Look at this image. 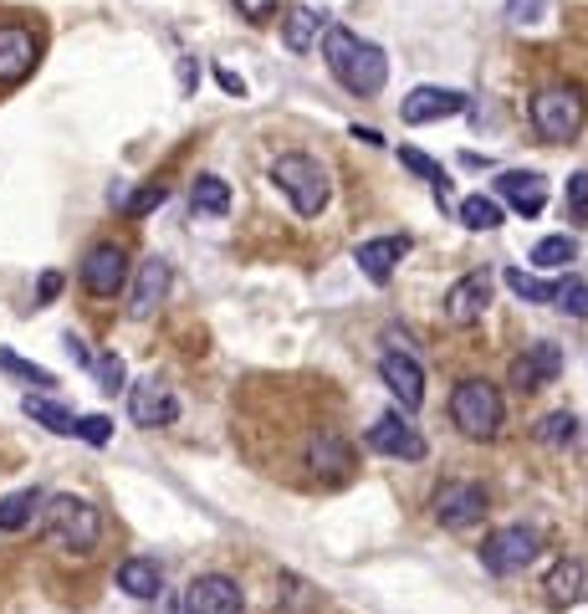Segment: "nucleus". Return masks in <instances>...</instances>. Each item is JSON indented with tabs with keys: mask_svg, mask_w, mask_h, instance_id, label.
I'll list each match as a JSON object with an SVG mask.
<instances>
[{
	"mask_svg": "<svg viewBox=\"0 0 588 614\" xmlns=\"http://www.w3.org/2000/svg\"><path fill=\"white\" fill-rule=\"evenodd\" d=\"M323 62L353 98H379L384 82H389V62H384V52L374 42H358L348 26H328Z\"/></svg>",
	"mask_w": 588,
	"mask_h": 614,
	"instance_id": "f257e3e1",
	"label": "nucleus"
},
{
	"mask_svg": "<svg viewBox=\"0 0 588 614\" xmlns=\"http://www.w3.org/2000/svg\"><path fill=\"white\" fill-rule=\"evenodd\" d=\"M42 533L57 543L62 554H92L103 543V512L82 502V496L62 492L42 502Z\"/></svg>",
	"mask_w": 588,
	"mask_h": 614,
	"instance_id": "f03ea898",
	"label": "nucleus"
},
{
	"mask_svg": "<svg viewBox=\"0 0 588 614\" xmlns=\"http://www.w3.org/2000/svg\"><path fill=\"white\" fill-rule=\"evenodd\" d=\"M271 185H277L281 196L292 200V210L302 221L312 215H323L328 210V196H333V185H328V169L312 159V154H281L277 165H271Z\"/></svg>",
	"mask_w": 588,
	"mask_h": 614,
	"instance_id": "7ed1b4c3",
	"label": "nucleus"
},
{
	"mask_svg": "<svg viewBox=\"0 0 588 614\" xmlns=\"http://www.w3.org/2000/svg\"><path fill=\"white\" fill-rule=\"evenodd\" d=\"M584 119H588V103H584V88H574V82H553V88H543L532 98V129L547 144H574L584 134Z\"/></svg>",
	"mask_w": 588,
	"mask_h": 614,
	"instance_id": "20e7f679",
	"label": "nucleus"
},
{
	"mask_svg": "<svg viewBox=\"0 0 588 614\" xmlns=\"http://www.w3.org/2000/svg\"><path fill=\"white\" fill-rule=\"evenodd\" d=\"M507 405H501V390L486 384V379H461L456 394H451V425L470 440H497Z\"/></svg>",
	"mask_w": 588,
	"mask_h": 614,
	"instance_id": "39448f33",
	"label": "nucleus"
},
{
	"mask_svg": "<svg viewBox=\"0 0 588 614\" xmlns=\"http://www.w3.org/2000/svg\"><path fill=\"white\" fill-rule=\"evenodd\" d=\"M537 554H543V538H537L532 527H522V523L497 527V533L481 543V563H486V573H497V579H507V573H522Z\"/></svg>",
	"mask_w": 588,
	"mask_h": 614,
	"instance_id": "423d86ee",
	"label": "nucleus"
},
{
	"mask_svg": "<svg viewBox=\"0 0 588 614\" xmlns=\"http://www.w3.org/2000/svg\"><path fill=\"white\" fill-rule=\"evenodd\" d=\"M82 287H88L92 298H118L129 287V252L118 241H98L82 256Z\"/></svg>",
	"mask_w": 588,
	"mask_h": 614,
	"instance_id": "0eeeda50",
	"label": "nucleus"
},
{
	"mask_svg": "<svg viewBox=\"0 0 588 614\" xmlns=\"http://www.w3.org/2000/svg\"><path fill=\"white\" fill-rule=\"evenodd\" d=\"M368 446L379 450V456H389V461H425V456H430L425 435L414 431V425L399 415V410H389V415L374 420V431H368Z\"/></svg>",
	"mask_w": 588,
	"mask_h": 614,
	"instance_id": "6e6552de",
	"label": "nucleus"
},
{
	"mask_svg": "<svg viewBox=\"0 0 588 614\" xmlns=\"http://www.w3.org/2000/svg\"><path fill=\"white\" fill-rule=\"evenodd\" d=\"M430 512H435V523H441V527H470V523H481L486 487H476V481H445L441 492L430 496Z\"/></svg>",
	"mask_w": 588,
	"mask_h": 614,
	"instance_id": "1a4fd4ad",
	"label": "nucleus"
},
{
	"mask_svg": "<svg viewBox=\"0 0 588 614\" xmlns=\"http://www.w3.org/2000/svg\"><path fill=\"white\" fill-rule=\"evenodd\" d=\"M441 308H445V323H456V328L481 323V313L491 308V277H486V271H466L461 282H451Z\"/></svg>",
	"mask_w": 588,
	"mask_h": 614,
	"instance_id": "9d476101",
	"label": "nucleus"
},
{
	"mask_svg": "<svg viewBox=\"0 0 588 614\" xmlns=\"http://www.w3.org/2000/svg\"><path fill=\"white\" fill-rule=\"evenodd\" d=\"M241 584L225 579V573H200L190 589H185V614H241Z\"/></svg>",
	"mask_w": 588,
	"mask_h": 614,
	"instance_id": "9b49d317",
	"label": "nucleus"
},
{
	"mask_svg": "<svg viewBox=\"0 0 588 614\" xmlns=\"http://www.w3.org/2000/svg\"><path fill=\"white\" fill-rule=\"evenodd\" d=\"M308 471H318V477H328V481H339V477H348L353 471V446H348V435L343 431H333V425H323V431H312L308 435Z\"/></svg>",
	"mask_w": 588,
	"mask_h": 614,
	"instance_id": "f8f14e48",
	"label": "nucleus"
},
{
	"mask_svg": "<svg viewBox=\"0 0 588 614\" xmlns=\"http://www.w3.org/2000/svg\"><path fill=\"white\" fill-rule=\"evenodd\" d=\"M466 92H456V88H414L404 103H399V119L404 123H441V119H456V113H466Z\"/></svg>",
	"mask_w": 588,
	"mask_h": 614,
	"instance_id": "ddd939ff",
	"label": "nucleus"
},
{
	"mask_svg": "<svg viewBox=\"0 0 588 614\" xmlns=\"http://www.w3.org/2000/svg\"><path fill=\"white\" fill-rule=\"evenodd\" d=\"M497 200L532 221L547 210V180L537 169H507V175H497Z\"/></svg>",
	"mask_w": 588,
	"mask_h": 614,
	"instance_id": "4468645a",
	"label": "nucleus"
},
{
	"mask_svg": "<svg viewBox=\"0 0 588 614\" xmlns=\"http://www.w3.org/2000/svg\"><path fill=\"white\" fill-rule=\"evenodd\" d=\"M379 379H384V390L395 394L404 410L425 405V369H420L410 354H384V359H379Z\"/></svg>",
	"mask_w": 588,
	"mask_h": 614,
	"instance_id": "2eb2a0df",
	"label": "nucleus"
},
{
	"mask_svg": "<svg viewBox=\"0 0 588 614\" xmlns=\"http://www.w3.org/2000/svg\"><path fill=\"white\" fill-rule=\"evenodd\" d=\"M129 415H133V425H144V431H159V425H175L179 420V400H175V390L144 379V384L129 390Z\"/></svg>",
	"mask_w": 588,
	"mask_h": 614,
	"instance_id": "dca6fc26",
	"label": "nucleus"
},
{
	"mask_svg": "<svg viewBox=\"0 0 588 614\" xmlns=\"http://www.w3.org/2000/svg\"><path fill=\"white\" fill-rule=\"evenodd\" d=\"M410 256V236H374V241H358V252H353V261H358V271H364L374 287H384L389 277H395V267Z\"/></svg>",
	"mask_w": 588,
	"mask_h": 614,
	"instance_id": "f3484780",
	"label": "nucleus"
},
{
	"mask_svg": "<svg viewBox=\"0 0 588 614\" xmlns=\"http://www.w3.org/2000/svg\"><path fill=\"white\" fill-rule=\"evenodd\" d=\"M558 375H563V348L558 344H537V348H528V354L512 364V384L522 394H537L543 384H553Z\"/></svg>",
	"mask_w": 588,
	"mask_h": 614,
	"instance_id": "a211bd4d",
	"label": "nucleus"
},
{
	"mask_svg": "<svg viewBox=\"0 0 588 614\" xmlns=\"http://www.w3.org/2000/svg\"><path fill=\"white\" fill-rule=\"evenodd\" d=\"M36 67V36L26 26H0V88H15Z\"/></svg>",
	"mask_w": 588,
	"mask_h": 614,
	"instance_id": "6ab92c4d",
	"label": "nucleus"
},
{
	"mask_svg": "<svg viewBox=\"0 0 588 614\" xmlns=\"http://www.w3.org/2000/svg\"><path fill=\"white\" fill-rule=\"evenodd\" d=\"M169 282H175V277H169V267H164L159 256H148L144 267H138V277H133L129 313H133V317H148V313H154V308H159L164 298H169Z\"/></svg>",
	"mask_w": 588,
	"mask_h": 614,
	"instance_id": "aec40b11",
	"label": "nucleus"
},
{
	"mask_svg": "<svg viewBox=\"0 0 588 614\" xmlns=\"http://www.w3.org/2000/svg\"><path fill=\"white\" fill-rule=\"evenodd\" d=\"M543 594L553 604H578L588 600V563H578V558H563V563H553L543 579Z\"/></svg>",
	"mask_w": 588,
	"mask_h": 614,
	"instance_id": "412c9836",
	"label": "nucleus"
},
{
	"mask_svg": "<svg viewBox=\"0 0 588 614\" xmlns=\"http://www.w3.org/2000/svg\"><path fill=\"white\" fill-rule=\"evenodd\" d=\"M159 563H154V558H123V563H118V589H123V594H133V600H154V594H159Z\"/></svg>",
	"mask_w": 588,
	"mask_h": 614,
	"instance_id": "4be33fe9",
	"label": "nucleus"
},
{
	"mask_svg": "<svg viewBox=\"0 0 588 614\" xmlns=\"http://www.w3.org/2000/svg\"><path fill=\"white\" fill-rule=\"evenodd\" d=\"M318 31H323V11L292 5L287 21H281V42H287V52H312V46H318Z\"/></svg>",
	"mask_w": 588,
	"mask_h": 614,
	"instance_id": "5701e85b",
	"label": "nucleus"
},
{
	"mask_svg": "<svg viewBox=\"0 0 588 614\" xmlns=\"http://www.w3.org/2000/svg\"><path fill=\"white\" fill-rule=\"evenodd\" d=\"M42 502H46V496L36 492V487H21V492L0 496V533H26L31 517L42 512Z\"/></svg>",
	"mask_w": 588,
	"mask_h": 614,
	"instance_id": "b1692460",
	"label": "nucleus"
},
{
	"mask_svg": "<svg viewBox=\"0 0 588 614\" xmlns=\"http://www.w3.org/2000/svg\"><path fill=\"white\" fill-rule=\"evenodd\" d=\"M190 210L195 215H210V221L231 215V185H225L221 175H200L195 190H190Z\"/></svg>",
	"mask_w": 588,
	"mask_h": 614,
	"instance_id": "393cba45",
	"label": "nucleus"
},
{
	"mask_svg": "<svg viewBox=\"0 0 588 614\" xmlns=\"http://www.w3.org/2000/svg\"><path fill=\"white\" fill-rule=\"evenodd\" d=\"M21 410H26L36 425H46L52 435H73V425H77L73 410L57 405V400H46V394H26V400H21Z\"/></svg>",
	"mask_w": 588,
	"mask_h": 614,
	"instance_id": "a878e982",
	"label": "nucleus"
},
{
	"mask_svg": "<svg viewBox=\"0 0 588 614\" xmlns=\"http://www.w3.org/2000/svg\"><path fill=\"white\" fill-rule=\"evenodd\" d=\"M456 215H461L466 231H497L501 225V200L497 196H466L456 205Z\"/></svg>",
	"mask_w": 588,
	"mask_h": 614,
	"instance_id": "bb28decb",
	"label": "nucleus"
},
{
	"mask_svg": "<svg viewBox=\"0 0 588 614\" xmlns=\"http://www.w3.org/2000/svg\"><path fill=\"white\" fill-rule=\"evenodd\" d=\"M501 282L512 287V298H522V302H553V298H558V282L532 277V271H522V267H507V271H501Z\"/></svg>",
	"mask_w": 588,
	"mask_h": 614,
	"instance_id": "cd10ccee",
	"label": "nucleus"
},
{
	"mask_svg": "<svg viewBox=\"0 0 588 614\" xmlns=\"http://www.w3.org/2000/svg\"><path fill=\"white\" fill-rule=\"evenodd\" d=\"M568 261H578L574 236H543L532 246V267H568Z\"/></svg>",
	"mask_w": 588,
	"mask_h": 614,
	"instance_id": "c85d7f7f",
	"label": "nucleus"
},
{
	"mask_svg": "<svg viewBox=\"0 0 588 614\" xmlns=\"http://www.w3.org/2000/svg\"><path fill=\"white\" fill-rule=\"evenodd\" d=\"M0 369H5V375H15V379H26V384H42V390H52V384H57V375H52V369L21 359V354H11L5 344H0Z\"/></svg>",
	"mask_w": 588,
	"mask_h": 614,
	"instance_id": "c756f323",
	"label": "nucleus"
},
{
	"mask_svg": "<svg viewBox=\"0 0 588 614\" xmlns=\"http://www.w3.org/2000/svg\"><path fill=\"white\" fill-rule=\"evenodd\" d=\"M568 317H588V282L584 277H563L558 282V298H553Z\"/></svg>",
	"mask_w": 588,
	"mask_h": 614,
	"instance_id": "7c9ffc66",
	"label": "nucleus"
},
{
	"mask_svg": "<svg viewBox=\"0 0 588 614\" xmlns=\"http://www.w3.org/2000/svg\"><path fill=\"white\" fill-rule=\"evenodd\" d=\"M399 165L410 169V175H420V180H430V185H445V180H451V175H445V169L435 165V159H430V154L410 149V144H399Z\"/></svg>",
	"mask_w": 588,
	"mask_h": 614,
	"instance_id": "2f4dec72",
	"label": "nucleus"
},
{
	"mask_svg": "<svg viewBox=\"0 0 588 614\" xmlns=\"http://www.w3.org/2000/svg\"><path fill=\"white\" fill-rule=\"evenodd\" d=\"M73 440H82V446H108V440H113V420L108 415H77Z\"/></svg>",
	"mask_w": 588,
	"mask_h": 614,
	"instance_id": "473e14b6",
	"label": "nucleus"
},
{
	"mask_svg": "<svg viewBox=\"0 0 588 614\" xmlns=\"http://www.w3.org/2000/svg\"><path fill=\"white\" fill-rule=\"evenodd\" d=\"M574 415H568V410H563V415H547V420H537V440H543V446H568V440H574Z\"/></svg>",
	"mask_w": 588,
	"mask_h": 614,
	"instance_id": "72a5a7b5",
	"label": "nucleus"
},
{
	"mask_svg": "<svg viewBox=\"0 0 588 614\" xmlns=\"http://www.w3.org/2000/svg\"><path fill=\"white\" fill-rule=\"evenodd\" d=\"M547 15V0H507V21L512 26H537Z\"/></svg>",
	"mask_w": 588,
	"mask_h": 614,
	"instance_id": "f704fd0d",
	"label": "nucleus"
},
{
	"mask_svg": "<svg viewBox=\"0 0 588 614\" xmlns=\"http://www.w3.org/2000/svg\"><path fill=\"white\" fill-rule=\"evenodd\" d=\"M92 375H98V384H103L108 394L123 390V379H129V375H123V359H118V354H103V359H92Z\"/></svg>",
	"mask_w": 588,
	"mask_h": 614,
	"instance_id": "c9c22d12",
	"label": "nucleus"
},
{
	"mask_svg": "<svg viewBox=\"0 0 588 614\" xmlns=\"http://www.w3.org/2000/svg\"><path fill=\"white\" fill-rule=\"evenodd\" d=\"M568 215H574V225L588 221V169H578L568 180Z\"/></svg>",
	"mask_w": 588,
	"mask_h": 614,
	"instance_id": "e433bc0d",
	"label": "nucleus"
},
{
	"mask_svg": "<svg viewBox=\"0 0 588 614\" xmlns=\"http://www.w3.org/2000/svg\"><path fill=\"white\" fill-rule=\"evenodd\" d=\"M62 287H67L62 271H42V282H36V308H52V302L62 298Z\"/></svg>",
	"mask_w": 588,
	"mask_h": 614,
	"instance_id": "4c0bfd02",
	"label": "nucleus"
},
{
	"mask_svg": "<svg viewBox=\"0 0 588 614\" xmlns=\"http://www.w3.org/2000/svg\"><path fill=\"white\" fill-rule=\"evenodd\" d=\"M164 205V185H148V190H138V196L129 200V215H144V210Z\"/></svg>",
	"mask_w": 588,
	"mask_h": 614,
	"instance_id": "58836bf2",
	"label": "nucleus"
},
{
	"mask_svg": "<svg viewBox=\"0 0 588 614\" xmlns=\"http://www.w3.org/2000/svg\"><path fill=\"white\" fill-rule=\"evenodd\" d=\"M235 11L246 15V21H266V15L277 11V0H235Z\"/></svg>",
	"mask_w": 588,
	"mask_h": 614,
	"instance_id": "ea45409f",
	"label": "nucleus"
},
{
	"mask_svg": "<svg viewBox=\"0 0 588 614\" xmlns=\"http://www.w3.org/2000/svg\"><path fill=\"white\" fill-rule=\"evenodd\" d=\"M215 82H221V92H231V98H246V82H241L231 67H215Z\"/></svg>",
	"mask_w": 588,
	"mask_h": 614,
	"instance_id": "a19ab883",
	"label": "nucleus"
},
{
	"mask_svg": "<svg viewBox=\"0 0 588 614\" xmlns=\"http://www.w3.org/2000/svg\"><path fill=\"white\" fill-rule=\"evenodd\" d=\"M67 354H73V359L82 364V369H92V354H88V344H82V338H73V333H67Z\"/></svg>",
	"mask_w": 588,
	"mask_h": 614,
	"instance_id": "79ce46f5",
	"label": "nucleus"
},
{
	"mask_svg": "<svg viewBox=\"0 0 588 614\" xmlns=\"http://www.w3.org/2000/svg\"><path fill=\"white\" fill-rule=\"evenodd\" d=\"M353 138H358V144H384L379 129H353Z\"/></svg>",
	"mask_w": 588,
	"mask_h": 614,
	"instance_id": "37998d69",
	"label": "nucleus"
}]
</instances>
